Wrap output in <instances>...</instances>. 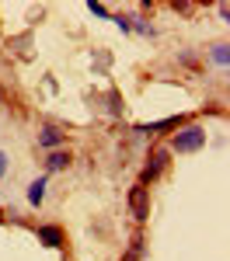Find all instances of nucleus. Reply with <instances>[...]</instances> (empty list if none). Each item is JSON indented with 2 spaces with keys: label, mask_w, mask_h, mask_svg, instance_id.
I'll return each mask as SVG.
<instances>
[{
  "label": "nucleus",
  "mask_w": 230,
  "mask_h": 261,
  "mask_svg": "<svg viewBox=\"0 0 230 261\" xmlns=\"http://www.w3.org/2000/svg\"><path fill=\"white\" fill-rule=\"evenodd\" d=\"M35 237H39L45 247H53V251H63V247H66V237H63V230H60V226H53V223L39 226V230H35Z\"/></svg>",
  "instance_id": "nucleus-4"
},
{
  "label": "nucleus",
  "mask_w": 230,
  "mask_h": 261,
  "mask_svg": "<svg viewBox=\"0 0 230 261\" xmlns=\"http://www.w3.org/2000/svg\"><path fill=\"white\" fill-rule=\"evenodd\" d=\"M213 63H220V66L230 63V45L227 42H216V45H213Z\"/></svg>",
  "instance_id": "nucleus-9"
},
{
  "label": "nucleus",
  "mask_w": 230,
  "mask_h": 261,
  "mask_svg": "<svg viewBox=\"0 0 230 261\" xmlns=\"http://www.w3.org/2000/svg\"><path fill=\"white\" fill-rule=\"evenodd\" d=\"M206 146V129L199 122H188V125H178V133L171 136V150L174 153H195Z\"/></svg>",
  "instance_id": "nucleus-1"
},
{
  "label": "nucleus",
  "mask_w": 230,
  "mask_h": 261,
  "mask_svg": "<svg viewBox=\"0 0 230 261\" xmlns=\"http://www.w3.org/2000/svg\"><path fill=\"white\" fill-rule=\"evenodd\" d=\"M112 21H115L122 32H129V28H133V18H125V14H112Z\"/></svg>",
  "instance_id": "nucleus-10"
},
{
  "label": "nucleus",
  "mask_w": 230,
  "mask_h": 261,
  "mask_svg": "<svg viewBox=\"0 0 230 261\" xmlns=\"http://www.w3.org/2000/svg\"><path fill=\"white\" fill-rule=\"evenodd\" d=\"M63 143H66V133H63L60 125H45L39 133V146L42 150H60Z\"/></svg>",
  "instance_id": "nucleus-5"
},
{
  "label": "nucleus",
  "mask_w": 230,
  "mask_h": 261,
  "mask_svg": "<svg viewBox=\"0 0 230 261\" xmlns=\"http://www.w3.org/2000/svg\"><path fill=\"white\" fill-rule=\"evenodd\" d=\"M143 237H133V241H129V251H125V258L122 261H143Z\"/></svg>",
  "instance_id": "nucleus-8"
},
{
  "label": "nucleus",
  "mask_w": 230,
  "mask_h": 261,
  "mask_svg": "<svg viewBox=\"0 0 230 261\" xmlns=\"http://www.w3.org/2000/svg\"><path fill=\"white\" fill-rule=\"evenodd\" d=\"M167 157H171V150H164V146H157V150H150V161H146V167H143V174H140V185H154V181L161 178V174H164L167 171Z\"/></svg>",
  "instance_id": "nucleus-2"
},
{
  "label": "nucleus",
  "mask_w": 230,
  "mask_h": 261,
  "mask_svg": "<svg viewBox=\"0 0 230 261\" xmlns=\"http://www.w3.org/2000/svg\"><path fill=\"white\" fill-rule=\"evenodd\" d=\"M129 209H133V220L136 223L150 220V188L133 185V188H129Z\"/></svg>",
  "instance_id": "nucleus-3"
},
{
  "label": "nucleus",
  "mask_w": 230,
  "mask_h": 261,
  "mask_svg": "<svg viewBox=\"0 0 230 261\" xmlns=\"http://www.w3.org/2000/svg\"><path fill=\"white\" fill-rule=\"evenodd\" d=\"M4 174H7V153L0 150V178H4Z\"/></svg>",
  "instance_id": "nucleus-12"
},
{
  "label": "nucleus",
  "mask_w": 230,
  "mask_h": 261,
  "mask_svg": "<svg viewBox=\"0 0 230 261\" xmlns=\"http://www.w3.org/2000/svg\"><path fill=\"white\" fill-rule=\"evenodd\" d=\"M87 11H91V14H98V18H112L105 4H87Z\"/></svg>",
  "instance_id": "nucleus-11"
},
{
  "label": "nucleus",
  "mask_w": 230,
  "mask_h": 261,
  "mask_svg": "<svg viewBox=\"0 0 230 261\" xmlns=\"http://www.w3.org/2000/svg\"><path fill=\"white\" fill-rule=\"evenodd\" d=\"M45 185H49V181H45V178H35V181H32V185H28V202H32L35 209H39L42 202H45Z\"/></svg>",
  "instance_id": "nucleus-7"
},
{
  "label": "nucleus",
  "mask_w": 230,
  "mask_h": 261,
  "mask_svg": "<svg viewBox=\"0 0 230 261\" xmlns=\"http://www.w3.org/2000/svg\"><path fill=\"white\" fill-rule=\"evenodd\" d=\"M70 150H49V157H45V171H66L70 167Z\"/></svg>",
  "instance_id": "nucleus-6"
}]
</instances>
